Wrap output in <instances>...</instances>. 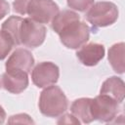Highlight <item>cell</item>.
Segmentation results:
<instances>
[{"instance_id": "cell-1", "label": "cell", "mask_w": 125, "mask_h": 125, "mask_svg": "<svg viewBox=\"0 0 125 125\" xmlns=\"http://www.w3.org/2000/svg\"><path fill=\"white\" fill-rule=\"evenodd\" d=\"M38 105L43 115L58 117L67 109L68 101L60 87L50 85L41 92Z\"/></svg>"}, {"instance_id": "cell-2", "label": "cell", "mask_w": 125, "mask_h": 125, "mask_svg": "<svg viewBox=\"0 0 125 125\" xmlns=\"http://www.w3.org/2000/svg\"><path fill=\"white\" fill-rule=\"evenodd\" d=\"M58 34L61 42L66 48L77 49L89 40L90 28L84 21L76 20L63 26Z\"/></svg>"}, {"instance_id": "cell-3", "label": "cell", "mask_w": 125, "mask_h": 125, "mask_svg": "<svg viewBox=\"0 0 125 125\" xmlns=\"http://www.w3.org/2000/svg\"><path fill=\"white\" fill-rule=\"evenodd\" d=\"M87 21L93 26L104 27L114 23L118 19V9L112 2H97L86 13Z\"/></svg>"}, {"instance_id": "cell-4", "label": "cell", "mask_w": 125, "mask_h": 125, "mask_svg": "<svg viewBox=\"0 0 125 125\" xmlns=\"http://www.w3.org/2000/svg\"><path fill=\"white\" fill-rule=\"evenodd\" d=\"M119 103L105 94H101L91 102V113L94 120L111 122L119 111Z\"/></svg>"}, {"instance_id": "cell-5", "label": "cell", "mask_w": 125, "mask_h": 125, "mask_svg": "<svg viewBox=\"0 0 125 125\" xmlns=\"http://www.w3.org/2000/svg\"><path fill=\"white\" fill-rule=\"evenodd\" d=\"M46 27L31 20L30 18L22 19L20 27V41L21 44L28 48L39 47L45 40Z\"/></svg>"}, {"instance_id": "cell-6", "label": "cell", "mask_w": 125, "mask_h": 125, "mask_svg": "<svg viewBox=\"0 0 125 125\" xmlns=\"http://www.w3.org/2000/svg\"><path fill=\"white\" fill-rule=\"evenodd\" d=\"M59 13V6L53 0H30L26 8L29 18L39 23H48Z\"/></svg>"}, {"instance_id": "cell-7", "label": "cell", "mask_w": 125, "mask_h": 125, "mask_svg": "<svg viewBox=\"0 0 125 125\" xmlns=\"http://www.w3.org/2000/svg\"><path fill=\"white\" fill-rule=\"evenodd\" d=\"M60 75L59 67L51 62H39L31 72L32 82L39 88H44L57 83Z\"/></svg>"}, {"instance_id": "cell-8", "label": "cell", "mask_w": 125, "mask_h": 125, "mask_svg": "<svg viewBox=\"0 0 125 125\" xmlns=\"http://www.w3.org/2000/svg\"><path fill=\"white\" fill-rule=\"evenodd\" d=\"M34 64L32 54L22 48L16 49L6 62V70H22L28 73Z\"/></svg>"}, {"instance_id": "cell-9", "label": "cell", "mask_w": 125, "mask_h": 125, "mask_svg": "<svg viewBox=\"0 0 125 125\" xmlns=\"http://www.w3.org/2000/svg\"><path fill=\"white\" fill-rule=\"evenodd\" d=\"M2 83L8 92L20 94L28 86L27 73L22 70H6L2 75Z\"/></svg>"}, {"instance_id": "cell-10", "label": "cell", "mask_w": 125, "mask_h": 125, "mask_svg": "<svg viewBox=\"0 0 125 125\" xmlns=\"http://www.w3.org/2000/svg\"><path fill=\"white\" fill-rule=\"evenodd\" d=\"M78 60L87 66L96 65L104 56V47L99 43H90L82 46L76 52Z\"/></svg>"}, {"instance_id": "cell-11", "label": "cell", "mask_w": 125, "mask_h": 125, "mask_svg": "<svg viewBox=\"0 0 125 125\" xmlns=\"http://www.w3.org/2000/svg\"><path fill=\"white\" fill-rule=\"evenodd\" d=\"M101 94L108 95L118 103H122L125 95L123 80L117 76H111L107 78L102 85Z\"/></svg>"}, {"instance_id": "cell-12", "label": "cell", "mask_w": 125, "mask_h": 125, "mask_svg": "<svg viewBox=\"0 0 125 125\" xmlns=\"http://www.w3.org/2000/svg\"><path fill=\"white\" fill-rule=\"evenodd\" d=\"M91 102L90 98H81L75 100L70 106L72 114L83 123H91L94 120L91 113Z\"/></svg>"}, {"instance_id": "cell-13", "label": "cell", "mask_w": 125, "mask_h": 125, "mask_svg": "<svg viewBox=\"0 0 125 125\" xmlns=\"http://www.w3.org/2000/svg\"><path fill=\"white\" fill-rule=\"evenodd\" d=\"M124 43L120 42L112 45L108 50V62L117 73L124 72Z\"/></svg>"}, {"instance_id": "cell-14", "label": "cell", "mask_w": 125, "mask_h": 125, "mask_svg": "<svg viewBox=\"0 0 125 125\" xmlns=\"http://www.w3.org/2000/svg\"><path fill=\"white\" fill-rule=\"evenodd\" d=\"M76 20H80V17L78 16L77 13L70 11V10H63L62 12H59L54 17V19L52 20L51 25H52L53 30L59 33L63 26H65L69 22L76 21Z\"/></svg>"}, {"instance_id": "cell-15", "label": "cell", "mask_w": 125, "mask_h": 125, "mask_svg": "<svg viewBox=\"0 0 125 125\" xmlns=\"http://www.w3.org/2000/svg\"><path fill=\"white\" fill-rule=\"evenodd\" d=\"M22 19L21 17L12 16L2 23V30L6 31L14 40L15 45H21L20 41V27Z\"/></svg>"}, {"instance_id": "cell-16", "label": "cell", "mask_w": 125, "mask_h": 125, "mask_svg": "<svg viewBox=\"0 0 125 125\" xmlns=\"http://www.w3.org/2000/svg\"><path fill=\"white\" fill-rule=\"evenodd\" d=\"M15 45L13 38L4 30H0V60L5 59Z\"/></svg>"}, {"instance_id": "cell-17", "label": "cell", "mask_w": 125, "mask_h": 125, "mask_svg": "<svg viewBox=\"0 0 125 125\" xmlns=\"http://www.w3.org/2000/svg\"><path fill=\"white\" fill-rule=\"evenodd\" d=\"M93 3L94 0H67L68 7L79 12L86 11L93 5Z\"/></svg>"}, {"instance_id": "cell-18", "label": "cell", "mask_w": 125, "mask_h": 125, "mask_svg": "<svg viewBox=\"0 0 125 125\" xmlns=\"http://www.w3.org/2000/svg\"><path fill=\"white\" fill-rule=\"evenodd\" d=\"M30 0H15L13 3L14 11L20 15H25L26 14V8Z\"/></svg>"}, {"instance_id": "cell-19", "label": "cell", "mask_w": 125, "mask_h": 125, "mask_svg": "<svg viewBox=\"0 0 125 125\" xmlns=\"http://www.w3.org/2000/svg\"><path fill=\"white\" fill-rule=\"evenodd\" d=\"M9 123H33V121L31 120V118L24 113H21V114H17V115H13L11 116V118L8 121Z\"/></svg>"}, {"instance_id": "cell-20", "label": "cell", "mask_w": 125, "mask_h": 125, "mask_svg": "<svg viewBox=\"0 0 125 125\" xmlns=\"http://www.w3.org/2000/svg\"><path fill=\"white\" fill-rule=\"evenodd\" d=\"M61 123H66V124H69V123H73V124H79V120L72 114H65L63 115L59 121H58V124H61Z\"/></svg>"}, {"instance_id": "cell-21", "label": "cell", "mask_w": 125, "mask_h": 125, "mask_svg": "<svg viewBox=\"0 0 125 125\" xmlns=\"http://www.w3.org/2000/svg\"><path fill=\"white\" fill-rule=\"evenodd\" d=\"M10 12L9 3L6 0H0V20H2Z\"/></svg>"}, {"instance_id": "cell-22", "label": "cell", "mask_w": 125, "mask_h": 125, "mask_svg": "<svg viewBox=\"0 0 125 125\" xmlns=\"http://www.w3.org/2000/svg\"><path fill=\"white\" fill-rule=\"evenodd\" d=\"M5 117H6V112L5 110L3 109V107L0 105V124H2L5 120Z\"/></svg>"}]
</instances>
